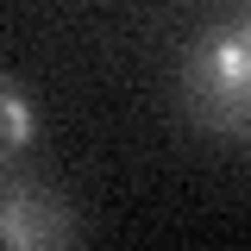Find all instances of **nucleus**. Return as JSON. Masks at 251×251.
Returning a JSON list of instances; mask_svg holds the SVG:
<instances>
[{"label": "nucleus", "mask_w": 251, "mask_h": 251, "mask_svg": "<svg viewBox=\"0 0 251 251\" xmlns=\"http://www.w3.org/2000/svg\"><path fill=\"white\" fill-rule=\"evenodd\" d=\"M31 138H38V107H31L25 82H13L0 69V157H19Z\"/></svg>", "instance_id": "3"}, {"label": "nucleus", "mask_w": 251, "mask_h": 251, "mask_svg": "<svg viewBox=\"0 0 251 251\" xmlns=\"http://www.w3.org/2000/svg\"><path fill=\"white\" fill-rule=\"evenodd\" d=\"M182 100L220 138H251V19L214 25L182 57Z\"/></svg>", "instance_id": "1"}, {"label": "nucleus", "mask_w": 251, "mask_h": 251, "mask_svg": "<svg viewBox=\"0 0 251 251\" xmlns=\"http://www.w3.org/2000/svg\"><path fill=\"white\" fill-rule=\"evenodd\" d=\"M75 232H82V220L50 182H38L25 170L0 176V251H50L69 245Z\"/></svg>", "instance_id": "2"}]
</instances>
